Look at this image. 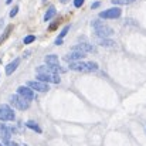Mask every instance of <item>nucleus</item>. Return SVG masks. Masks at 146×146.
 Instances as JSON below:
<instances>
[{"mask_svg":"<svg viewBox=\"0 0 146 146\" xmlns=\"http://www.w3.org/2000/svg\"><path fill=\"white\" fill-rule=\"evenodd\" d=\"M70 70L77 72H95L98 71V64L94 61H77L70 64Z\"/></svg>","mask_w":146,"mask_h":146,"instance_id":"1","label":"nucleus"},{"mask_svg":"<svg viewBox=\"0 0 146 146\" xmlns=\"http://www.w3.org/2000/svg\"><path fill=\"white\" fill-rule=\"evenodd\" d=\"M92 27H94V31L99 38H111V36L113 34V30L109 26L104 24L101 20H94Z\"/></svg>","mask_w":146,"mask_h":146,"instance_id":"2","label":"nucleus"},{"mask_svg":"<svg viewBox=\"0 0 146 146\" xmlns=\"http://www.w3.org/2000/svg\"><path fill=\"white\" fill-rule=\"evenodd\" d=\"M9 101H10V104H11L14 108H17V109H20V111H26V109L30 108V101H27L26 98L20 97L19 94L10 95Z\"/></svg>","mask_w":146,"mask_h":146,"instance_id":"3","label":"nucleus"},{"mask_svg":"<svg viewBox=\"0 0 146 146\" xmlns=\"http://www.w3.org/2000/svg\"><path fill=\"white\" fill-rule=\"evenodd\" d=\"M37 81H41V82H52V84H60L61 82V78L58 74H54V72H37Z\"/></svg>","mask_w":146,"mask_h":146,"instance_id":"4","label":"nucleus"},{"mask_svg":"<svg viewBox=\"0 0 146 146\" xmlns=\"http://www.w3.org/2000/svg\"><path fill=\"white\" fill-rule=\"evenodd\" d=\"M16 115L11 106L9 105H0V121L1 122H7V121H14Z\"/></svg>","mask_w":146,"mask_h":146,"instance_id":"5","label":"nucleus"},{"mask_svg":"<svg viewBox=\"0 0 146 146\" xmlns=\"http://www.w3.org/2000/svg\"><path fill=\"white\" fill-rule=\"evenodd\" d=\"M122 14V10L119 7H112V9H108V10H104L99 13V19H119Z\"/></svg>","mask_w":146,"mask_h":146,"instance_id":"6","label":"nucleus"},{"mask_svg":"<svg viewBox=\"0 0 146 146\" xmlns=\"http://www.w3.org/2000/svg\"><path fill=\"white\" fill-rule=\"evenodd\" d=\"M85 55H87V54H84V52H81V51H74V50H71V52L67 54V55L64 57V60H65L68 64H72V62H77V61L84 60Z\"/></svg>","mask_w":146,"mask_h":146,"instance_id":"7","label":"nucleus"},{"mask_svg":"<svg viewBox=\"0 0 146 146\" xmlns=\"http://www.w3.org/2000/svg\"><path fill=\"white\" fill-rule=\"evenodd\" d=\"M27 87L31 88L33 91H38V92H47L50 90L48 84L41 82V81H29L27 82Z\"/></svg>","mask_w":146,"mask_h":146,"instance_id":"8","label":"nucleus"},{"mask_svg":"<svg viewBox=\"0 0 146 146\" xmlns=\"http://www.w3.org/2000/svg\"><path fill=\"white\" fill-rule=\"evenodd\" d=\"M17 94H19L20 97L26 98L27 101H33V99L36 98V95H34V91H33L31 88H29L27 85H26V87H24V85L19 87V88H17Z\"/></svg>","mask_w":146,"mask_h":146,"instance_id":"9","label":"nucleus"},{"mask_svg":"<svg viewBox=\"0 0 146 146\" xmlns=\"http://www.w3.org/2000/svg\"><path fill=\"white\" fill-rule=\"evenodd\" d=\"M13 132H14L13 128H10V126H7V125H4V123H0V139H1V142L10 141Z\"/></svg>","mask_w":146,"mask_h":146,"instance_id":"10","label":"nucleus"},{"mask_svg":"<svg viewBox=\"0 0 146 146\" xmlns=\"http://www.w3.org/2000/svg\"><path fill=\"white\" fill-rule=\"evenodd\" d=\"M72 50H74V51H81V52H84V54H88V52H94V51H95L94 46H91V44H88V43L77 44V46L72 47Z\"/></svg>","mask_w":146,"mask_h":146,"instance_id":"11","label":"nucleus"},{"mask_svg":"<svg viewBox=\"0 0 146 146\" xmlns=\"http://www.w3.org/2000/svg\"><path fill=\"white\" fill-rule=\"evenodd\" d=\"M19 65H20V58H16V60H13L10 64H7V65H6V75H11V74L17 70Z\"/></svg>","mask_w":146,"mask_h":146,"instance_id":"12","label":"nucleus"},{"mask_svg":"<svg viewBox=\"0 0 146 146\" xmlns=\"http://www.w3.org/2000/svg\"><path fill=\"white\" fill-rule=\"evenodd\" d=\"M98 44L102 46V47H106V48H115L116 47V43L111 38H98Z\"/></svg>","mask_w":146,"mask_h":146,"instance_id":"13","label":"nucleus"},{"mask_svg":"<svg viewBox=\"0 0 146 146\" xmlns=\"http://www.w3.org/2000/svg\"><path fill=\"white\" fill-rule=\"evenodd\" d=\"M55 13H57V11H55V7H54V6H50L48 10H47V11H46V14H44V20H46V21L51 20V19L55 16Z\"/></svg>","mask_w":146,"mask_h":146,"instance_id":"14","label":"nucleus"},{"mask_svg":"<svg viewBox=\"0 0 146 146\" xmlns=\"http://www.w3.org/2000/svg\"><path fill=\"white\" fill-rule=\"evenodd\" d=\"M26 126H27V128H30L31 131H36L37 133H41V132H43V131H41V128H40L34 121H29V122H26Z\"/></svg>","mask_w":146,"mask_h":146,"instance_id":"15","label":"nucleus"},{"mask_svg":"<svg viewBox=\"0 0 146 146\" xmlns=\"http://www.w3.org/2000/svg\"><path fill=\"white\" fill-rule=\"evenodd\" d=\"M36 40V36H33V34H29V36H26L24 37V40H23V43L27 46V44H31L33 41Z\"/></svg>","mask_w":146,"mask_h":146,"instance_id":"16","label":"nucleus"},{"mask_svg":"<svg viewBox=\"0 0 146 146\" xmlns=\"http://www.w3.org/2000/svg\"><path fill=\"white\" fill-rule=\"evenodd\" d=\"M68 31H70V26H65V27L61 30V33L58 34V40H62V38L67 36V33H68Z\"/></svg>","mask_w":146,"mask_h":146,"instance_id":"17","label":"nucleus"},{"mask_svg":"<svg viewBox=\"0 0 146 146\" xmlns=\"http://www.w3.org/2000/svg\"><path fill=\"white\" fill-rule=\"evenodd\" d=\"M135 0H112V3H115V4H131V3H133Z\"/></svg>","mask_w":146,"mask_h":146,"instance_id":"18","label":"nucleus"},{"mask_svg":"<svg viewBox=\"0 0 146 146\" xmlns=\"http://www.w3.org/2000/svg\"><path fill=\"white\" fill-rule=\"evenodd\" d=\"M17 11H19V7H17V6H14V7L10 10V17H14V16L17 14Z\"/></svg>","mask_w":146,"mask_h":146,"instance_id":"19","label":"nucleus"},{"mask_svg":"<svg viewBox=\"0 0 146 146\" xmlns=\"http://www.w3.org/2000/svg\"><path fill=\"white\" fill-rule=\"evenodd\" d=\"M84 4V0H74V6L75 7H81Z\"/></svg>","mask_w":146,"mask_h":146,"instance_id":"20","label":"nucleus"},{"mask_svg":"<svg viewBox=\"0 0 146 146\" xmlns=\"http://www.w3.org/2000/svg\"><path fill=\"white\" fill-rule=\"evenodd\" d=\"M4 146H19L16 142H13V141H6V142H3Z\"/></svg>","mask_w":146,"mask_h":146,"instance_id":"21","label":"nucleus"},{"mask_svg":"<svg viewBox=\"0 0 146 146\" xmlns=\"http://www.w3.org/2000/svg\"><path fill=\"white\" fill-rule=\"evenodd\" d=\"M99 6H101V3H99V1H95V3H94V4L91 6V7H92V9H98Z\"/></svg>","mask_w":146,"mask_h":146,"instance_id":"22","label":"nucleus"},{"mask_svg":"<svg viewBox=\"0 0 146 146\" xmlns=\"http://www.w3.org/2000/svg\"><path fill=\"white\" fill-rule=\"evenodd\" d=\"M61 43H62V40H58V38L55 40V44H57V46H58V44H61Z\"/></svg>","mask_w":146,"mask_h":146,"instance_id":"23","label":"nucleus"},{"mask_svg":"<svg viewBox=\"0 0 146 146\" xmlns=\"http://www.w3.org/2000/svg\"><path fill=\"white\" fill-rule=\"evenodd\" d=\"M3 27V20H0V29Z\"/></svg>","mask_w":146,"mask_h":146,"instance_id":"24","label":"nucleus"},{"mask_svg":"<svg viewBox=\"0 0 146 146\" xmlns=\"http://www.w3.org/2000/svg\"><path fill=\"white\" fill-rule=\"evenodd\" d=\"M60 1H61V3H67L68 0H60Z\"/></svg>","mask_w":146,"mask_h":146,"instance_id":"25","label":"nucleus"},{"mask_svg":"<svg viewBox=\"0 0 146 146\" xmlns=\"http://www.w3.org/2000/svg\"><path fill=\"white\" fill-rule=\"evenodd\" d=\"M0 146H4V143H3V142H0Z\"/></svg>","mask_w":146,"mask_h":146,"instance_id":"26","label":"nucleus"},{"mask_svg":"<svg viewBox=\"0 0 146 146\" xmlns=\"http://www.w3.org/2000/svg\"><path fill=\"white\" fill-rule=\"evenodd\" d=\"M9 3H11V0H7V4H9Z\"/></svg>","mask_w":146,"mask_h":146,"instance_id":"27","label":"nucleus"}]
</instances>
